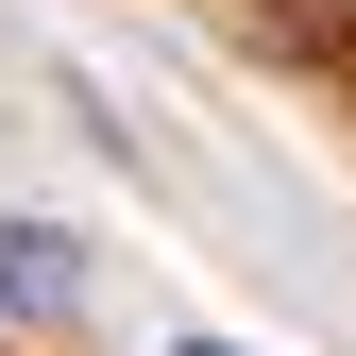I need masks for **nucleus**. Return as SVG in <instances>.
<instances>
[{
	"mask_svg": "<svg viewBox=\"0 0 356 356\" xmlns=\"http://www.w3.org/2000/svg\"><path fill=\"white\" fill-rule=\"evenodd\" d=\"M0 305H17V323H68L85 305V254L51 238V220H0Z\"/></svg>",
	"mask_w": 356,
	"mask_h": 356,
	"instance_id": "nucleus-1",
	"label": "nucleus"
},
{
	"mask_svg": "<svg viewBox=\"0 0 356 356\" xmlns=\"http://www.w3.org/2000/svg\"><path fill=\"white\" fill-rule=\"evenodd\" d=\"M187 356H220V339H187Z\"/></svg>",
	"mask_w": 356,
	"mask_h": 356,
	"instance_id": "nucleus-2",
	"label": "nucleus"
}]
</instances>
